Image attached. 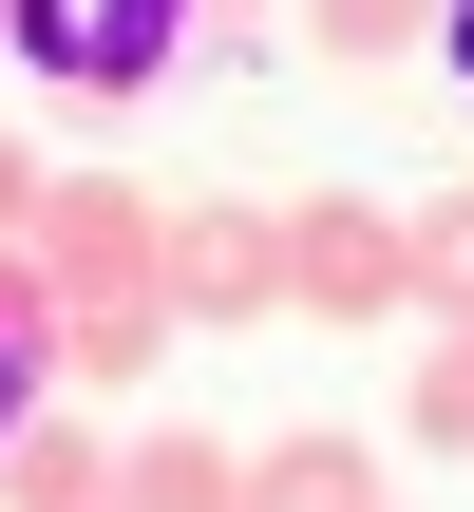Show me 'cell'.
I'll return each mask as SVG.
<instances>
[{"label":"cell","mask_w":474,"mask_h":512,"mask_svg":"<svg viewBox=\"0 0 474 512\" xmlns=\"http://www.w3.org/2000/svg\"><path fill=\"white\" fill-rule=\"evenodd\" d=\"M171 19H190V0H0V38H19L57 95H133V76L171 57Z\"/></svg>","instance_id":"1"},{"label":"cell","mask_w":474,"mask_h":512,"mask_svg":"<svg viewBox=\"0 0 474 512\" xmlns=\"http://www.w3.org/2000/svg\"><path fill=\"white\" fill-rule=\"evenodd\" d=\"M266 247H285V285H304L323 323L399 304V228H380V209H304V228H266Z\"/></svg>","instance_id":"2"},{"label":"cell","mask_w":474,"mask_h":512,"mask_svg":"<svg viewBox=\"0 0 474 512\" xmlns=\"http://www.w3.org/2000/svg\"><path fill=\"white\" fill-rule=\"evenodd\" d=\"M266 285H285V247H266L247 209H190V228H171V304H190V323H247Z\"/></svg>","instance_id":"3"},{"label":"cell","mask_w":474,"mask_h":512,"mask_svg":"<svg viewBox=\"0 0 474 512\" xmlns=\"http://www.w3.org/2000/svg\"><path fill=\"white\" fill-rule=\"evenodd\" d=\"M399 285H437L474 323V190H437V209H399Z\"/></svg>","instance_id":"4"},{"label":"cell","mask_w":474,"mask_h":512,"mask_svg":"<svg viewBox=\"0 0 474 512\" xmlns=\"http://www.w3.org/2000/svg\"><path fill=\"white\" fill-rule=\"evenodd\" d=\"M266 512H361V456H342V437H304V456L266 475Z\"/></svg>","instance_id":"5"},{"label":"cell","mask_w":474,"mask_h":512,"mask_svg":"<svg viewBox=\"0 0 474 512\" xmlns=\"http://www.w3.org/2000/svg\"><path fill=\"white\" fill-rule=\"evenodd\" d=\"M418 437H474V342H437V361H418Z\"/></svg>","instance_id":"6"},{"label":"cell","mask_w":474,"mask_h":512,"mask_svg":"<svg viewBox=\"0 0 474 512\" xmlns=\"http://www.w3.org/2000/svg\"><path fill=\"white\" fill-rule=\"evenodd\" d=\"M19 209H38V171H19V152H0V228H19Z\"/></svg>","instance_id":"7"},{"label":"cell","mask_w":474,"mask_h":512,"mask_svg":"<svg viewBox=\"0 0 474 512\" xmlns=\"http://www.w3.org/2000/svg\"><path fill=\"white\" fill-rule=\"evenodd\" d=\"M0 399H19V304H0Z\"/></svg>","instance_id":"8"},{"label":"cell","mask_w":474,"mask_h":512,"mask_svg":"<svg viewBox=\"0 0 474 512\" xmlns=\"http://www.w3.org/2000/svg\"><path fill=\"white\" fill-rule=\"evenodd\" d=\"M456 76H474V0H456Z\"/></svg>","instance_id":"9"}]
</instances>
